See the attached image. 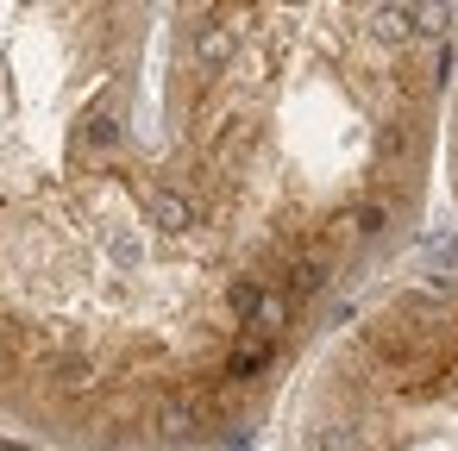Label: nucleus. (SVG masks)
<instances>
[{"instance_id": "f257e3e1", "label": "nucleus", "mask_w": 458, "mask_h": 451, "mask_svg": "<svg viewBox=\"0 0 458 451\" xmlns=\"http://www.w3.org/2000/svg\"><path fill=\"white\" fill-rule=\"evenodd\" d=\"M0 407L76 451H239L420 238L452 7L13 13Z\"/></svg>"}, {"instance_id": "f03ea898", "label": "nucleus", "mask_w": 458, "mask_h": 451, "mask_svg": "<svg viewBox=\"0 0 458 451\" xmlns=\"http://www.w3.org/2000/svg\"><path fill=\"white\" fill-rule=\"evenodd\" d=\"M289 451H458V245L408 257L320 345Z\"/></svg>"}, {"instance_id": "7ed1b4c3", "label": "nucleus", "mask_w": 458, "mask_h": 451, "mask_svg": "<svg viewBox=\"0 0 458 451\" xmlns=\"http://www.w3.org/2000/svg\"><path fill=\"white\" fill-rule=\"evenodd\" d=\"M439 182L458 213V7H452V57H445V107H439Z\"/></svg>"}, {"instance_id": "20e7f679", "label": "nucleus", "mask_w": 458, "mask_h": 451, "mask_svg": "<svg viewBox=\"0 0 458 451\" xmlns=\"http://www.w3.org/2000/svg\"><path fill=\"white\" fill-rule=\"evenodd\" d=\"M0 451H45V445H32V438H7V432H0Z\"/></svg>"}]
</instances>
